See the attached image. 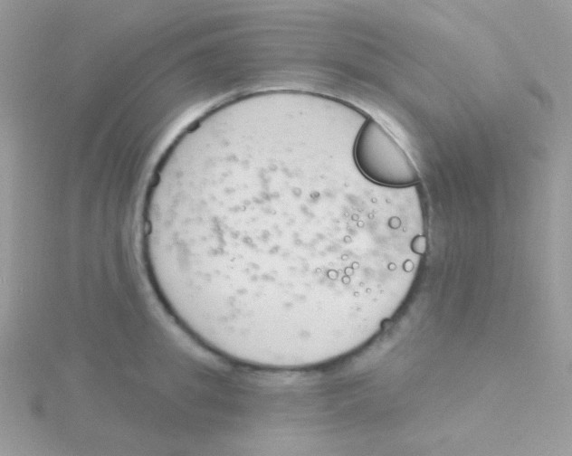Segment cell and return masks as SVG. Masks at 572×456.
Listing matches in <instances>:
<instances>
[{
  "mask_svg": "<svg viewBox=\"0 0 572 456\" xmlns=\"http://www.w3.org/2000/svg\"><path fill=\"white\" fill-rule=\"evenodd\" d=\"M354 155L360 171L377 184L403 187L419 180L411 159L375 119L366 120L360 128Z\"/></svg>",
  "mask_w": 572,
  "mask_h": 456,
  "instance_id": "6da1fadb",
  "label": "cell"
}]
</instances>
